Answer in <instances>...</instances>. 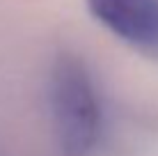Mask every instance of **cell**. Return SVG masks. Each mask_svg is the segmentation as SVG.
<instances>
[{
	"label": "cell",
	"mask_w": 158,
	"mask_h": 156,
	"mask_svg": "<svg viewBox=\"0 0 158 156\" xmlns=\"http://www.w3.org/2000/svg\"><path fill=\"white\" fill-rule=\"evenodd\" d=\"M51 110L64 156H89L101 131V108L89 69L76 55L57 57L51 71Z\"/></svg>",
	"instance_id": "obj_1"
},
{
	"label": "cell",
	"mask_w": 158,
	"mask_h": 156,
	"mask_svg": "<svg viewBox=\"0 0 158 156\" xmlns=\"http://www.w3.org/2000/svg\"><path fill=\"white\" fill-rule=\"evenodd\" d=\"M87 7L119 39L158 55V0H87Z\"/></svg>",
	"instance_id": "obj_2"
}]
</instances>
